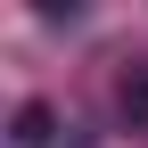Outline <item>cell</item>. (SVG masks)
Returning a JSON list of instances; mask_svg holds the SVG:
<instances>
[{"mask_svg":"<svg viewBox=\"0 0 148 148\" xmlns=\"http://www.w3.org/2000/svg\"><path fill=\"white\" fill-rule=\"evenodd\" d=\"M49 132H58V115H49L41 99H33V107H16V148H49Z\"/></svg>","mask_w":148,"mask_h":148,"instance_id":"1","label":"cell"},{"mask_svg":"<svg viewBox=\"0 0 148 148\" xmlns=\"http://www.w3.org/2000/svg\"><path fill=\"white\" fill-rule=\"evenodd\" d=\"M115 107H123V123H148V66H132L115 82Z\"/></svg>","mask_w":148,"mask_h":148,"instance_id":"2","label":"cell"}]
</instances>
